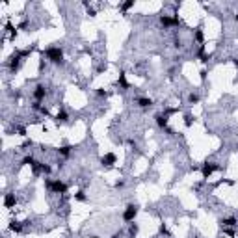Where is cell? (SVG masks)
<instances>
[{
  "instance_id": "obj_26",
  "label": "cell",
  "mask_w": 238,
  "mask_h": 238,
  "mask_svg": "<svg viewBox=\"0 0 238 238\" xmlns=\"http://www.w3.org/2000/svg\"><path fill=\"white\" fill-rule=\"evenodd\" d=\"M88 15H91V17H95V15H97V11H95V9H93V8H88Z\"/></svg>"
},
{
  "instance_id": "obj_7",
  "label": "cell",
  "mask_w": 238,
  "mask_h": 238,
  "mask_svg": "<svg viewBox=\"0 0 238 238\" xmlns=\"http://www.w3.org/2000/svg\"><path fill=\"white\" fill-rule=\"evenodd\" d=\"M115 160H117V158H115L114 153H108V155H104V156L101 158V164L106 166V168H112V166L115 164Z\"/></svg>"
},
{
  "instance_id": "obj_19",
  "label": "cell",
  "mask_w": 238,
  "mask_h": 238,
  "mask_svg": "<svg viewBox=\"0 0 238 238\" xmlns=\"http://www.w3.org/2000/svg\"><path fill=\"white\" fill-rule=\"evenodd\" d=\"M119 84H121L123 88H128V82H127V74H125V73L119 74Z\"/></svg>"
},
{
  "instance_id": "obj_24",
  "label": "cell",
  "mask_w": 238,
  "mask_h": 238,
  "mask_svg": "<svg viewBox=\"0 0 238 238\" xmlns=\"http://www.w3.org/2000/svg\"><path fill=\"white\" fill-rule=\"evenodd\" d=\"M160 233H162V234H169V231H168V227H166L164 223H162V225H160Z\"/></svg>"
},
{
  "instance_id": "obj_13",
  "label": "cell",
  "mask_w": 238,
  "mask_h": 238,
  "mask_svg": "<svg viewBox=\"0 0 238 238\" xmlns=\"http://www.w3.org/2000/svg\"><path fill=\"white\" fill-rule=\"evenodd\" d=\"M9 231H13V233H20V231H23V225H20L19 221H11V223H9Z\"/></svg>"
},
{
  "instance_id": "obj_1",
  "label": "cell",
  "mask_w": 238,
  "mask_h": 238,
  "mask_svg": "<svg viewBox=\"0 0 238 238\" xmlns=\"http://www.w3.org/2000/svg\"><path fill=\"white\" fill-rule=\"evenodd\" d=\"M43 56H47L52 63H56V65H60V63L63 61V52H61V49H58V47L47 49L45 52H43Z\"/></svg>"
},
{
  "instance_id": "obj_31",
  "label": "cell",
  "mask_w": 238,
  "mask_h": 238,
  "mask_svg": "<svg viewBox=\"0 0 238 238\" xmlns=\"http://www.w3.org/2000/svg\"><path fill=\"white\" fill-rule=\"evenodd\" d=\"M234 20H236V23H238V13H236V15H234Z\"/></svg>"
},
{
  "instance_id": "obj_25",
  "label": "cell",
  "mask_w": 238,
  "mask_h": 238,
  "mask_svg": "<svg viewBox=\"0 0 238 238\" xmlns=\"http://www.w3.org/2000/svg\"><path fill=\"white\" fill-rule=\"evenodd\" d=\"M97 95H99V97H108V91H104V89H97Z\"/></svg>"
},
{
  "instance_id": "obj_18",
  "label": "cell",
  "mask_w": 238,
  "mask_h": 238,
  "mask_svg": "<svg viewBox=\"0 0 238 238\" xmlns=\"http://www.w3.org/2000/svg\"><path fill=\"white\" fill-rule=\"evenodd\" d=\"M138 231H139V227H138L136 223H132V225H130V229H128V234H130V236L134 238V236L138 234Z\"/></svg>"
},
{
  "instance_id": "obj_5",
  "label": "cell",
  "mask_w": 238,
  "mask_h": 238,
  "mask_svg": "<svg viewBox=\"0 0 238 238\" xmlns=\"http://www.w3.org/2000/svg\"><path fill=\"white\" fill-rule=\"evenodd\" d=\"M160 23H162V26H166V28H169V26H179V19L175 17H169V15H162L160 17Z\"/></svg>"
},
{
  "instance_id": "obj_27",
  "label": "cell",
  "mask_w": 238,
  "mask_h": 238,
  "mask_svg": "<svg viewBox=\"0 0 238 238\" xmlns=\"http://www.w3.org/2000/svg\"><path fill=\"white\" fill-rule=\"evenodd\" d=\"M19 134L20 136H26V128L24 127H19Z\"/></svg>"
},
{
  "instance_id": "obj_17",
  "label": "cell",
  "mask_w": 238,
  "mask_h": 238,
  "mask_svg": "<svg viewBox=\"0 0 238 238\" xmlns=\"http://www.w3.org/2000/svg\"><path fill=\"white\" fill-rule=\"evenodd\" d=\"M74 199L80 201V203H86V201H88V196H86L84 192H78V193H74Z\"/></svg>"
},
{
  "instance_id": "obj_10",
  "label": "cell",
  "mask_w": 238,
  "mask_h": 238,
  "mask_svg": "<svg viewBox=\"0 0 238 238\" xmlns=\"http://www.w3.org/2000/svg\"><path fill=\"white\" fill-rule=\"evenodd\" d=\"M138 104H139V108H149V106H153V101L147 99V97H139Z\"/></svg>"
},
{
  "instance_id": "obj_14",
  "label": "cell",
  "mask_w": 238,
  "mask_h": 238,
  "mask_svg": "<svg viewBox=\"0 0 238 238\" xmlns=\"http://www.w3.org/2000/svg\"><path fill=\"white\" fill-rule=\"evenodd\" d=\"M67 117H69L67 112H63V110H61V112H58V115H56V121H58V123H65V121H67Z\"/></svg>"
},
{
  "instance_id": "obj_4",
  "label": "cell",
  "mask_w": 238,
  "mask_h": 238,
  "mask_svg": "<svg viewBox=\"0 0 238 238\" xmlns=\"http://www.w3.org/2000/svg\"><path fill=\"white\" fill-rule=\"evenodd\" d=\"M136 214H138V205H128L125 208V212H123V220L125 221H134Z\"/></svg>"
},
{
  "instance_id": "obj_9",
  "label": "cell",
  "mask_w": 238,
  "mask_h": 238,
  "mask_svg": "<svg viewBox=\"0 0 238 238\" xmlns=\"http://www.w3.org/2000/svg\"><path fill=\"white\" fill-rule=\"evenodd\" d=\"M9 60H11V61H9V69H11V71H17V69H19V63H20V56H19V52H17V54H13V56L9 58Z\"/></svg>"
},
{
  "instance_id": "obj_32",
  "label": "cell",
  "mask_w": 238,
  "mask_h": 238,
  "mask_svg": "<svg viewBox=\"0 0 238 238\" xmlns=\"http://www.w3.org/2000/svg\"><path fill=\"white\" fill-rule=\"evenodd\" d=\"M93 238H99V236H93Z\"/></svg>"
},
{
  "instance_id": "obj_16",
  "label": "cell",
  "mask_w": 238,
  "mask_h": 238,
  "mask_svg": "<svg viewBox=\"0 0 238 238\" xmlns=\"http://www.w3.org/2000/svg\"><path fill=\"white\" fill-rule=\"evenodd\" d=\"M34 164H36V160H34V156H32V155H30V156H24V158H23V166H30V168H32Z\"/></svg>"
},
{
  "instance_id": "obj_11",
  "label": "cell",
  "mask_w": 238,
  "mask_h": 238,
  "mask_svg": "<svg viewBox=\"0 0 238 238\" xmlns=\"http://www.w3.org/2000/svg\"><path fill=\"white\" fill-rule=\"evenodd\" d=\"M156 125L160 128H168V115H156Z\"/></svg>"
},
{
  "instance_id": "obj_28",
  "label": "cell",
  "mask_w": 238,
  "mask_h": 238,
  "mask_svg": "<svg viewBox=\"0 0 238 238\" xmlns=\"http://www.w3.org/2000/svg\"><path fill=\"white\" fill-rule=\"evenodd\" d=\"M41 114H43V115H49V110H47V108H45V106H43V108H41Z\"/></svg>"
},
{
  "instance_id": "obj_22",
  "label": "cell",
  "mask_w": 238,
  "mask_h": 238,
  "mask_svg": "<svg viewBox=\"0 0 238 238\" xmlns=\"http://www.w3.org/2000/svg\"><path fill=\"white\" fill-rule=\"evenodd\" d=\"M188 101H190L192 104H197V102H199V97H197V95H193V93H192V95L188 97Z\"/></svg>"
},
{
  "instance_id": "obj_20",
  "label": "cell",
  "mask_w": 238,
  "mask_h": 238,
  "mask_svg": "<svg viewBox=\"0 0 238 238\" xmlns=\"http://www.w3.org/2000/svg\"><path fill=\"white\" fill-rule=\"evenodd\" d=\"M132 6H134V0H128V2L121 4V9H123V11H128V9H130Z\"/></svg>"
},
{
  "instance_id": "obj_23",
  "label": "cell",
  "mask_w": 238,
  "mask_h": 238,
  "mask_svg": "<svg viewBox=\"0 0 238 238\" xmlns=\"http://www.w3.org/2000/svg\"><path fill=\"white\" fill-rule=\"evenodd\" d=\"M196 39H197L199 43H203V39H205V36H203V32H201V30H197V32H196Z\"/></svg>"
},
{
  "instance_id": "obj_8",
  "label": "cell",
  "mask_w": 238,
  "mask_h": 238,
  "mask_svg": "<svg viewBox=\"0 0 238 238\" xmlns=\"http://www.w3.org/2000/svg\"><path fill=\"white\" fill-rule=\"evenodd\" d=\"M15 203H17V199H15V193H6V196H4V207H6V208H11V207H15Z\"/></svg>"
},
{
  "instance_id": "obj_3",
  "label": "cell",
  "mask_w": 238,
  "mask_h": 238,
  "mask_svg": "<svg viewBox=\"0 0 238 238\" xmlns=\"http://www.w3.org/2000/svg\"><path fill=\"white\" fill-rule=\"evenodd\" d=\"M218 169H220V166L216 164V162H205L203 168H201V173H203V177H205V179H208L212 173H214V171H218Z\"/></svg>"
},
{
  "instance_id": "obj_29",
  "label": "cell",
  "mask_w": 238,
  "mask_h": 238,
  "mask_svg": "<svg viewBox=\"0 0 238 238\" xmlns=\"http://www.w3.org/2000/svg\"><path fill=\"white\" fill-rule=\"evenodd\" d=\"M123 186H125V182H123V180H119L117 184H115V188H123Z\"/></svg>"
},
{
  "instance_id": "obj_30",
  "label": "cell",
  "mask_w": 238,
  "mask_h": 238,
  "mask_svg": "<svg viewBox=\"0 0 238 238\" xmlns=\"http://www.w3.org/2000/svg\"><path fill=\"white\" fill-rule=\"evenodd\" d=\"M233 63H234V67H238V60H233Z\"/></svg>"
},
{
  "instance_id": "obj_15",
  "label": "cell",
  "mask_w": 238,
  "mask_h": 238,
  "mask_svg": "<svg viewBox=\"0 0 238 238\" xmlns=\"http://www.w3.org/2000/svg\"><path fill=\"white\" fill-rule=\"evenodd\" d=\"M58 153H60L61 156H69V155H71V147H69V145H63V147L58 149Z\"/></svg>"
},
{
  "instance_id": "obj_2",
  "label": "cell",
  "mask_w": 238,
  "mask_h": 238,
  "mask_svg": "<svg viewBox=\"0 0 238 238\" xmlns=\"http://www.w3.org/2000/svg\"><path fill=\"white\" fill-rule=\"evenodd\" d=\"M45 186L50 190V192H54V193H65L67 192V186L63 184L61 180H49V179H45Z\"/></svg>"
},
{
  "instance_id": "obj_21",
  "label": "cell",
  "mask_w": 238,
  "mask_h": 238,
  "mask_svg": "<svg viewBox=\"0 0 238 238\" xmlns=\"http://www.w3.org/2000/svg\"><path fill=\"white\" fill-rule=\"evenodd\" d=\"M52 169H50V166H47V164H41V173L43 175H49Z\"/></svg>"
},
{
  "instance_id": "obj_6",
  "label": "cell",
  "mask_w": 238,
  "mask_h": 238,
  "mask_svg": "<svg viewBox=\"0 0 238 238\" xmlns=\"http://www.w3.org/2000/svg\"><path fill=\"white\" fill-rule=\"evenodd\" d=\"M45 95H47L45 86H36V89H34V99H36V102H41L43 99H45Z\"/></svg>"
},
{
  "instance_id": "obj_12",
  "label": "cell",
  "mask_w": 238,
  "mask_h": 238,
  "mask_svg": "<svg viewBox=\"0 0 238 238\" xmlns=\"http://www.w3.org/2000/svg\"><path fill=\"white\" fill-rule=\"evenodd\" d=\"M221 225L223 227H234L236 225V218H233V216H231V218H223L221 220Z\"/></svg>"
}]
</instances>
